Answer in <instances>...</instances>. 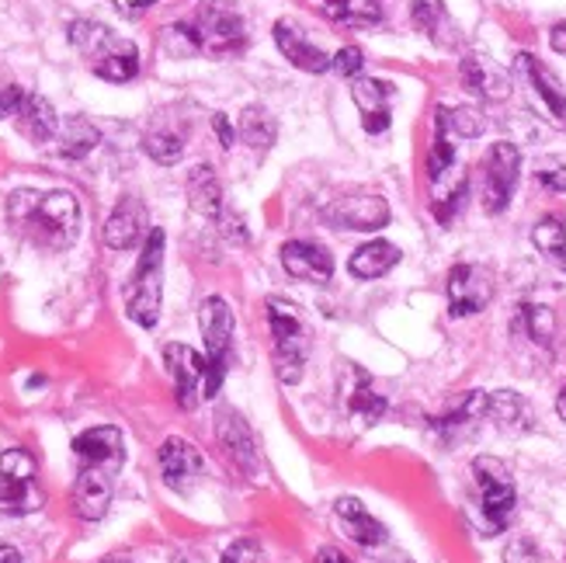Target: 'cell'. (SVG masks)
Returning <instances> with one entry per match:
<instances>
[{"mask_svg":"<svg viewBox=\"0 0 566 563\" xmlns=\"http://www.w3.org/2000/svg\"><path fill=\"white\" fill-rule=\"evenodd\" d=\"M494 300V275L483 264H455L449 272V306L452 316L483 313Z\"/></svg>","mask_w":566,"mask_h":563,"instance_id":"cell-12","label":"cell"},{"mask_svg":"<svg viewBox=\"0 0 566 563\" xmlns=\"http://www.w3.org/2000/svg\"><path fill=\"white\" fill-rule=\"evenodd\" d=\"M410 18L417 32H424L438 45H455V24L446 11V0H413Z\"/></svg>","mask_w":566,"mask_h":563,"instance_id":"cell-32","label":"cell"},{"mask_svg":"<svg viewBox=\"0 0 566 563\" xmlns=\"http://www.w3.org/2000/svg\"><path fill=\"white\" fill-rule=\"evenodd\" d=\"M199 327L206 341V362H209V376H206V400L219 394V386L227 379L230 358H233V310L223 296H209L199 310Z\"/></svg>","mask_w":566,"mask_h":563,"instance_id":"cell-6","label":"cell"},{"mask_svg":"<svg viewBox=\"0 0 566 563\" xmlns=\"http://www.w3.org/2000/svg\"><path fill=\"white\" fill-rule=\"evenodd\" d=\"M397 264H400V248H397V243H389V240H368V243H361V248L352 254L348 272L355 279H361V282H373V279L389 275Z\"/></svg>","mask_w":566,"mask_h":563,"instance_id":"cell-26","label":"cell"},{"mask_svg":"<svg viewBox=\"0 0 566 563\" xmlns=\"http://www.w3.org/2000/svg\"><path fill=\"white\" fill-rule=\"evenodd\" d=\"M532 243L549 264H556L559 272H566V227H563L559 216L538 219L535 230H532Z\"/></svg>","mask_w":566,"mask_h":563,"instance_id":"cell-36","label":"cell"},{"mask_svg":"<svg viewBox=\"0 0 566 563\" xmlns=\"http://www.w3.org/2000/svg\"><path fill=\"white\" fill-rule=\"evenodd\" d=\"M164 230L154 227L150 237L143 240L139 261L133 268V275L126 282V313L129 321L154 331L160 321V306H164Z\"/></svg>","mask_w":566,"mask_h":563,"instance_id":"cell-3","label":"cell"},{"mask_svg":"<svg viewBox=\"0 0 566 563\" xmlns=\"http://www.w3.org/2000/svg\"><path fill=\"white\" fill-rule=\"evenodd\" d=\"M352 97H355V108L361 115V126L365 133H386L389 129V105H392V84L389 81H373V77H355L352 81Z\"/></svg>","mask_w":566,"mask_h":563,"instance_id":"cell-20","label":"cell"},{"mask_svg":"<svg viewBox=\"0 0 566 563\" xmlns=\"http://www.w3.org/2000/svg\"><path fill=\"white\" fill-rule=\"evenodd\" d=\"M160 459V477H164V487L175 494H191L195 487L202 483V473H206V456L195 449L188 438L181 435H170L164 438V446L157 452Z\"/></svg>","mask_w":566,"mask_h":563,"instance_id":"cell-10","label":"cell"},{"mask_svg":"<svg viewBox=\"0 0 566 563\" xmlns=\"http://www.w3.org/2000/svg\"><path fill=\"white\" fill-rule=\"evenodd\" d=\"M188 146V129L175 126L170 118H157L143 136V150L150 154L157 164H178Z\"/></svg>","mask_w":566,"mask_h":563,"instance_id":"cell-30","label":"cell"},{"mask_svg":"<svg viewBox=\"0 0 566 563\" xmlns=\"http://www.w3.org/2000/svg\"><path fill=\"white\" fill-rule=\"evenodd\" d=\"M188 199H191V209L206 216V219H223L227 206H223V185H219V178L212 175V167L199 164V167H191V175H188Z\"/></svg>","mask_w":566,"mask_h":563,"instance_id":"cell-28","label":"cell"},{"mask_svg":"<svg viewBox=\"0 0 566 563\" xmlns=\"http://www.w3.org/2000/svg\"><path fill=\"white\" fill-rule=\"evenodd\" d=\"M337 389H340V404L352 418H361L365 425H376L386 414V397L373 386V376H368L358 362H344Z\"/></svg>","mask_w":566,"mask_h":563,"instance_id":"cell-14","label":"cell"},{"mask_svg":"<svg viewBox=\"0 0 566 563\" xmlns=\"http://www.w3.org/2000/svg\"><path fill=\"white\" fill-rule=\"evenodd\" d=\"M324 8L334 21H348V24H379L382 21L379 0H324Z\"/></svg>","mask_w":566,"mask_h":563,"instance_id":"cell-37","label":"cell"},{"mask_svg":"<svg viewBox=\"0 0 566 563\" xmlns=\"http://www.w3.org/2000/svg\"><path fill=\"white\" fill-rule=\"evenodd\" d=\"M73 456H77L81 467H105L118 473L122 462H126V438L115 425H97L73 438Z\"/></svg>","mask_w":566,"mask_h":563,"instance_id":"cell-15","label":"cell"},{"mask_svg":"<svg viewBox=\"0 0 566 563\" xmlns=\"http://www.w3.org/2000/svg\"><path fill=\"white\" fill-rule=\"evenodd\" d=\"M549 45L556 49L559 56H566V24H556V29L549 32Z\"/></svg>","mask_w":566,"mask_h":563,"instance_id":"cell-47","label":"cell"},{"mask_svg":"<svg viewBox=\"0 0 566 563\" xmlns=\"http://www.w3.org/2000/svg\"><path fill=\"white\" fill-rule=\"evenodd\" d=\"M518 70H522V77L528 81L538 108L546 112V118L553 122V126L566 129V94L559 91V81L532 53H522L518 56Z\"/></svg>","mask_w":566,"mask_h":563,"instance_id":"cell-21","label":"cell"},{"mask_svg":"<svg viewBox=\"0 0 566 563\" xmlns=\"http://www.w3.org/2000/svg\"><path fill=\"white\" fill-rule=\"evenodd\" d=\"M268 324H272L275 337V373L285 386H295L306 373L310 362V327L303 321L300 306L285 300H268Z\"/></svg>","mask_w":566,"mask_h":563,"instance_id":"cell-5","label":"cell"},{"mask_svg":"<svg viewBox=\"0 0 566 563\" xmlns=\"http://www.w3.org/2000/svg\"><path fill=\"white\" fill-rule=\"evenodd\" d=\"M66 32H70L73 49H77V53L91 63V70L102 81L129 84L139 73V49L129 39L112 32L108 24L81 18V21H73Z\"/></svg>","mask_w":566,"mask_h":563,"instance_id":"cell-2","label":"cell"},{"mask_svg":"<svg viewBox=\"0 0 566 563\" xmlns=\"http://www.w3.org/2000/svg\"><path fill=\"white\" fill-rule=\"evenodd\" d=\"M361 66H365V53H361L358 45H344L340 53L334 56V63H331V70H334V73H340L344 81L361 77Z\"/></svg>","mask_w":566,"mask_h":563,"instance_id":"cell-40","label":"cell"},{"mask_svg":"<svg viewBox=\"0 0 566 563\" xmlns=\"http://www.w3.org/2000/svg\"><path fill=\"white\" fill-rule=\"evenodd\" d=\"M237 136L248 143L251 150L264 154V150H272L279 139V122L264 105H248L237 118Z\"/></svg>","mask_w":566,"mask_h":563,"instance_id":"cell-31","label":"cell"},{"mask_svg":"<svg viewBox=\"0 0 566 563\" xmlns=\"http://www.w3.org/2000/svg\"><path fill=\"white\" fill-rule=\"evenodd\" d=\"M216 438L223 456L233 462V470L258 477L261 473V452H258V438L251 431V425L240 418L237 410H219V425H216Z\"/></svg>","mask_w":566,"mask_h":563,"instance_id":"cell-13","label":"cell"},{"mask_svg":"<svg viewBox=\"0 0 566 563\" xmlns=\"http://www.w3.org/2000/svg\"><path fill=\"white\" fill-rule=\"evenodd\" d=\"M115 477L118 473H112L105 467L77 470V480H73V511H77V519H84V522L105 519L112 494H115Z\"/></svg>","mask_w":566,"mask_h":563,"instance_id":"cell-18","label":"cell"},{"mask_svg":"<svg viewBox=\"0 0 566 563\" xmlns=\"http://www.w3.org/2000/svg\"><path fill=\"white\" fill-rule=\"evenodd\" d=\"M275 45L282 49V56L295 66V70H306V73H327L334 56H327L324 49H319L306 29L295 18H279L275 21Z\"/></svg>","mask_w":566,"mask_h":563,"instance_id":"cell-17","label":"cell"},{"mask_svg":"<svg viewBox=\"0 0 566 563\" xmlns=\"http://www.w3.org/2000/svg\"><path fill=\"white\" fill-rule=\"evenodd\" d=\"M386 563H413L410 556H392V560H386Z\"/></svg>","mask_w":566,"mask_h":563,"instance_id":"cell-50","label":"cell"},{"mask_svg":"<svg viewBox=\"0 0 566 563\" xmlns=\"http://www.w3.org/2000/svg\"><path fill=\"white\" fill-rule=\"evenodd\" d=\"M150 4H154V0H115V8L126 11V14H139V11L150 8Z\"/></svg>","mask_w":566,"mask_h":563,"instance_id":"cell-46","label":"cell"},{"mask_svg":"<svg viewBox=\"0 0 566 563\" xmlns=\"http://www.w3.org/2000/svg\"><path fill=\"white\" fill-rule=\"evenodd\" d=\"M164 365L170 373V383H175L178 407L185 410L199 407V400H206V376H209L206 355H199L191 345H181V341H170L164 348Z\"/></svg>","mask_w":566,"mask_h":563,"instance_id":"cell-9","label":"cell"},{"mask_svg":"<svg viewBox=\"0 0 566 563\" xmlns=\"http://www.w3.org/2000/svg\"><path fill=\"white\" fill-rule=\"evenodd\" d=\"M60 157L66 160H84L97 143H102V133H97V126L91 118L84 115H70L66 122H60Z\"/></svg>","mask_w":566,"mask_h":563,"instance_id":"cell-33","label":"cell"},{"mask_svg":"<svg viewBox=\"0 0 566 563\" xmlns=\"http://www.w3.org/2000/svg\"><path fill=\"white\" fill-rule=\"evenodd\" d=\"M334 519H337V525L344 529V535H352V540H355L358 546H365V550H376V546H382V543L389 540L386 525H382L358 498H340V501L334 504Z\"/></svg>","mask_w":566,"mask_h":563,"instance_id":"cell-23","label":"cell"},{"mask_svg":"<svg viewBox=\"0 0 566 563\" xmlns=\"http://www.w3.org/2000/svg\"><path fill=\"white\" fill-rule=\"evenodd\" d=\"M18 133L29 143H35V146L56 139L60 136V115H56V108L49 105L42 94H24V102L18 108Z\"/></svg>","mask_w":566,"mask_h":563,"instance_id":"cell-25","label":"cell"},{"mask_svg":"<svg viewBox=\"0 0 566 563\" xmlns=\"http://www.w3.org/2000/svg\"><path fill=\"white\" fill-rule=\"evenodd\" d=\"M514 331H522L538 348H553L556 345V316L543 303H522L518 316H514Z\"/></svg>","mask_w":566,"mask_h":563,"instance_id":"cell-34","label":"cell"},{"mask_svg":"<svg viewBox=\"0 0 566 563\" xmlns=\"http://www.w3.org/2000/svg\"><path fill=\"white\" fill-rule=\"evenodd\" d=\"M535 178H538V185L543 188H549V191H566V164L563 160H538V167H535Z\"/></svg>","mask_w":566,"mask_h":563,"instance_id":"cell-41","label":"cell"},{"mask_svg":"<svg viewBox=\"0 0 566 563\" xmlns=\"http://www.w3.org/2000/svg\"><path fill=\"white\" fill-rule=\"evenodd\" d=\"M438 115H441V122H446V126H449V133H452V136H459V139H476V136L486 129L483 112H480V108H473V105L438 108Z\"/></svg>","mask_w":566,"mask_h":563,"instance_id":"cell-38","label":"cell"},{"mask_svg":"<svg viewBox=\"0 0 566 563\" xmlns=\"http://www.w3.org/2000/svg\"><path fill=\"white\" fill-rule=\"evenodd\" d=\"M459 77L465 84V91H473L483 102H504L511 94V77L494 63L480 53H465L459 63Z\"/></svg>","mask_w":566,"mask_h":563,"instance_id":"cell-22","label":"cell"},{"mask_svg":"<svg viewBox=\"0 0 566 563\" xmlns=\"http://www.w3.org/2000/svg\"><path fill=\"white\" fill-rule=\"evenodd\" d=\"M258 560H261L258 540H237V543L227 546V553H223V560H219V563H258Z\"/></svg>","mask_w":566,"mask_h":563,"instance_id":"cell-42","label":"cell"},{"mask_svg":"<svg viewBox=\"0 0 566 563\" xmlns=\"http://www.w3.org/2000/svg\"><path fill=\"white\" fill-rule=\"evenodd\" d=\"M24 87H18V84H0V118H11V115H18V108H21V102H24Z\"/></svg>","mask_w":566,"mask_h":563,"instance_id":"cell-43","label":"cell"},{"mask_svg":"<svg viewBox=\"0 0 566 563\" xmlns=\"http://www.w3.org/2000/svg\"><path fill=\"white\" fill-rule=\"evenodd\" d=\"M473 477H476V491H480V511H483L486 535H497L511 525L514 504H518L514 477L507 470V462H501L497 456H476Z\"/></svg>","mask_w":566,"mask_h":563,"instance_id":"cell-7","label":"cell"},{"mask_svg":"<svg viewBox=\"0 0 566 563\" xmlns=\"http://www.w3.org/2000/svg\"><path fill=\"white\" fill-rule=\"evenodd\" d=\"M486 421H494L501 431H528L532 428V407L514 389H497L486 394Z\"/></svg>","mask_w":566,"mask_h":563,"instance_id":"cell-29","label":"cell"},{"mask_svg":"<svg viewBox=\"0 0 566 563\" xmlns=\"http://www.w3.org/2000/svg\"><path fill=\"white\" fill-rule=\"evenodd\" d=\"M522 178V154L514 143H494L483 157V209L497 216L511 206V195Z\"/></svg>","mask_w":566,"mask_h":563,"instance_id":"cell-8","label":"cell"},{"mask_svg":"<svg viewBox=\"0 0 566 563\" xmlns=\"http://www.w3.org/2000/svg\"><path fill=\"white\" fill-rule=\"evenodd\" d=\"M556 410H559V418L566 421V386L559 389V397H556Z\"/></svg>","mask_w":566,"mask_h":563,"instance_id":"cell-49","label":"cell"},{"mask_svg":"<svg viewBox=\"0 0 566 563\" xmlns=\"http://www.w3.org/2000/svg\"><path fill=\"white\" fill-rule=\"evenodd\" d=\"M282 268L295 282L324 285L334 279V258L327 248H319L313 240H289L282 243Z\"/></svg>","mask_w":566,"mask_h":563,"instance_id":"cell-19","label":"cell"},{"mask_svg":"<svg viewBox=\"0 0 566 563\" xmlns=\"http://www.w3.org/2000/svg\"><path fill=\"white\" fill-rule=\"evenodd\" d=\"M170 35L185 42V53H209V56H233L248 45V24L230 8L206 4L191 21H181Z\"/></svg>","mask_w":566,"mask_h":563,"instance_id":"cell-4","label":"cell"},{"mask_svg":"<svg viewBox=\"0 0 566 563\" xmlns=\"http://www.w3.org/2000/svg\"><path fill=\"white\" fill-rule=\"evenodd\" d=\"M102 563H133V560H122V556H112V560H102Z\"/></svg>","mask_w":566,"mask_h":563,"instance_id":"cell-51","label":"cell"},{"mask_svg":"<svg viewBox=\"0 0 566 563\" xmlns=\"http://www.w3.org/2000/svg\"><path fill=\"white\" fill-rule=\"evenodd\" d=\"M452 170H455V143H452L449 126L434 112V139H431V154H428V178L438 188L441 181H449Z\"/></svg>","mask_w":566,"mask_h":563,"instance_id":"cell-35","label":"cell"},{"mask_svg":"<svg viewBox=\"0 0 566 563\" xmlns=\"http://www.w3.org/2000/svg\"><path fill=\"white\" fill-rule=\"evenodd\" d=\"M0 563H24L21 560V550L11 546V543H0Z\"/></svg>","mask_w":566,"mask_h":563,"instance_id":"cell-48","label":"cell"},{"mask_svg":"<svg viewBox=\"0 0 566 563\" xmlns=\"http://www.w3.org/2000/svg\"><path fill=\"white\" fill-rule=\"evenodd\" d=\"M150 237V212L136 195H122L105 223V243L112 251H133Z\"/></svg>","mask_w":566,"mask_h":563,"instance_id":"cell-16","label":"cell"},{"mask_svg":"<svg viewBox=\"0 0 566 563\" xmlns=\"http://www.w3.org/2000/svg\"><path fill=\"white\" fill-rule=\"evenodd\" d=\"M42 504H45V494L35 483V477L0 473V515H32Z\"/></svg>","mask_w":566,"mask_h":563,"instance_id":"cell-27","label":"cell"},{"mask_svg":"<svg viewBox=\"0 0 566 563\" xmlns=\"http://www.w3.org/2000/svg\"><path fill=\"white\" fill-rule=\"evenodd\" d=\"M324 219L334 230L373 233V230H382L389 223L392 212H389V202L382 199V195L361 191V195H340V199H334L324 209Z\"/></svg>","mask_w":566,"mask_h":563,"instance_id":"cell-11","label":"cell"},{"mask_svg":"<svg viewBox=\"0 0 566 563\" xmlns=\"http://www.w3.org/2000/svg\"><path fill=\"white\" fill-rule=\"evenodd\" d=\"M316 563H352L337 546H319L316 550Z\"/></svg>","mask_w":566,"mask_h":563,"instance_id":"cell-45","label":"cell"},{"mask_svg":"<svg viewBox=\"0 0 566 563\" xmlns=\"http://www.w3.org/2000/svg\"><path fill=\"white\" fill-rule=\"evenodd\" d=\"M0 473H11V477H39V462L29 449H4L0 456Z\"/></svg>","mask_w":566,"mask_h":563,"instance_id":"cell-39","label":"cell"},{"mask_svg":"<svg viewBox=\"0 0 566 563\" xmlns=\"http://www.w3.org/2000/svg\"><path fill=\"white\" fill-rule=\"evenodd\" d=\"M212 126H216V133H219V139H223V146L230 150L233 146V139H237V133H233V126H230V118L219 112V115H212Z\"/></svg>","mask_w":566,"mask_h":563,"instance_id":"cell-44","label":"cell"},{"mask_svg":"<svg viewBox=\"0 0 566 563\" xmlns=\"http://www.w3.org/2000/svg\"><path fill=\"white\" fill-rule=\"evenodd\" d=\"M480 421H486V394H483V389H470V394H462L459 400H452L441 418H434V431L446 438V442H452V438L465 435Z\"/></svg>","mask_w":566,"mask_h":563,"instance_id":"cell-24","label":"cell"},{"mask_svg":"<svg viewBox=\"0 0 566 563\" xmlns=\"http://www.w3.org/2000/svg\"><path fill=\"white\" fill-rule=\"evenodd\" d=\"M8 223L45 251H66L81 233V202L73 191H32L8 195Z\"/></svg>","mask_w":566,"mask_h":563,"instance_id":"cell-1","label":"cell"}]
</instances>
